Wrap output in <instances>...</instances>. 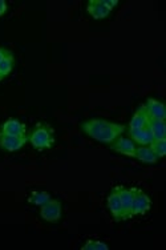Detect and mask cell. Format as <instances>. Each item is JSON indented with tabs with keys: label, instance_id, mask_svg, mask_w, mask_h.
Wrapping results in <instances>:
<instances>
[{
	"label": "cell",
	"instance_id": "4fadbf2b",
	"mask_svg": "<svg viewBox=\"0 0 166 250\" xmlns=\"http://www.w3.org/2000/svg\"><path fill=\"white\" fill-rule=\"evenodd\" d=\"M129 139H132L136 144L138 145H150L153 141L152 133L146 126L144 128H137V129H129Z\"/></svg>",
	"mask_w": 166,
	"mask_h": 250
},
{
	"label": "cell",
	"instance_id": "ac0fdd59",
	"mask_svg": "<svg viewBox=\"0 0 166 250\" xmlns=\"http://www.w3.org/2000/svg\"><path fill=\"white\" fill-rule=\"evenodd\" d=\"M149 146H150L153 152L157 154L158 159H162L166 154V139L153 140Z\"/></svg>",
	"mask_w": 166,
	"mask_h": 250
},
{
	"label": "cell",
	"instance_id": "30bf717a",
	"mask_svg": "<svg viewBox=\"0 0 166 250\" xmlns=\"http://www.w3.org/2000/svg\"><path fill=\"white\" fill-rule=\"evenodd\" d=\"M86 12L96 20H103L105 18H108L112 11L109 8H106L101 0H90L88 1L86 5Z\"/></svg>",
	"mask_w": 166,
	"mask_h": 250
},
{
	"label": "cell",
	"instance_id": "277c9868",
	"mask_svg": "<svg viewBox=\"0 0 166 250\" xmlns=\"http://www.w3.org/2000/svg\"><path fill=\"white\" fill-rule=\"evenodd\" d=\"M27 143H28V136H11L0 132V149L7 150V152H16L25 146Z\"/></svg>",
	"mask_w": 166,
	"mask_h": 250
},
{
	"label": "cell",
	"instance_id": "3957f363",
	"mask_svg": "<svg viewBox=\"0 0 166 250\" xmlns=\"http://www.w3.org/2000/svg\"><path fill=\"white\" fill-rule=\"evenodd\" d=\"M62 214V202L55 198H51L49 201L45 202L44 205L40 207V217L44 221L56 224L60 221Z\"/></svg>",
	"mask_w": 166,
	"mask_h": 250
},
{
	"label": "cell",
	"instance_id": "52a82bcc",
	"mask_svg": "<svg viewBox=\"0 0 166 250\" xmlns=\"http://www.w3.org/2000/svg\"><path fill=\"white\" fill-rule=\"evenodd\" d=\"M109 148L112 150H114V152H117V153L126 156V157H134L137 144L132 139H129V137L120 136L119 139L109 145Z\"/></svg>",
	"mask_w": 166,
	"mask_h": 250
},
{
	"label": "cell",
	"instance_id": "7a4b0ae2",
	"mask_svg": "<svg viewBox=\"0 0 166 250\" xmlns=\"http://www.w3.org/2000/svg\"><path fill=\"white\" fill-rule=\"evenodd\" d=\"M28 141L31 143L35 149L38 150H45L51 149L55 144V135H53V129L47 124H42L39 123L36 126L33 128L31 135L28 136Z\"/></svg>",
	"mask_w": 166,
	"mask_h": 250
},
{
	"label": "cell",
	"instance_id": "7c38bea8",
	"mask_svg": "<svg viewBox=\"0 0 166 250\" xmlns=\"http://www.w3.org/2000/svg\"><path fill=\"white\" fill-rule=\"evenodd\" d=\"M149 115H147L146 108H145V104L140 105L137 108V111L134 112L132 120L129 121V129H137V128H144L146 126L147 123H149Z\"/></svg>",
	"mask_w": 166,
	"mask_h": 250
},
{
	"label": "cell",
	"instance_id": "9a60e30c",
	"mask_svg": "<svg viewBox=\"0 0 166 250\" xmlns=\"http://www.w3.org/2000/svg\"><path fill=\"white\" fill-rule=\"evenodd\" d=\"M147 128L152 133L153 140L166 139V124L165 120H156V119H150L147 123Z\"/></svg>",
	"mask_w": 166,
	"mask_h": 250
},
{
	"label": "cell",
	"instance_id": "6da1fadb",
	"mask_svg": "<svg viewBox=\"0 0 166 250\" xmlns=\"http://www.w3.org/2000/svg\"><path fill=\"white\" fill-rule=\"evenodd\" d=\"M81 130L88 137L96 140L103 144L110 145L113 141L119 139L120 136L126 130V126L117 123L104 120V119H92L80 125Z\"/></svg>",
	"mask_w": 166,
	"mask_h": 250
},
{
	"label": "cell",
	"instance_id": "7402d4cb",
	"mask_svg": "<svg viewBox=\"0 0 166 250\" xmlns=\"http://www.w3.org/2000/svg\"><path fill=\"white\" fill-rule=\"evenodd\" d=\"M10 52V51H8V49H5V48H0V62H1V59L4 58L5 55H7V53Z\"/></svg>",
	"mask_w": 166,
	"mask_h": 250
},
{
	"label": "cell",
	"instance_id": "ffe728a7",
	"mask_svg": "<svg viewBox=\"0 0 166 250\" xmlns=\"http://www.w3.org/2000/svg\"><path fill=\"white\" fill-rule=\"evenodd\" d=\"M101 1H103V4H104L106 8H109L110 11L113 10L114 7L119 4V1H117V0H101Z\"/></svg>",
	"mask_w": 166,
	"mask_h": 250
},
{
	"label": "cell",
	"instance_id": "5bb4252c",
	"mask_svg": "<svg viewBox=\"0 0 166 250\" xmlns=\"http://www.w3.org/2000/svg\"><path fill=\"white\" fill-rule=\"evenodd\" d=\"M134 159H137L138 161L145 164H156L160 160L149 145H140V146H137Z\"/></svg>",
	"mask_w": 166,
	"mask_h": 250
},
{
	"label": "cell",
	"instance_id": "ba28073f",
	"mask_svg": "<svg viewBox=\"0 0 166 250\" xmlns=\"http://www.w3.org/2000/svg\"><path fill=\"white\" fill-rule=\"evenodd\" d=\"M106 205H108V209H109L110 214L114 218V221H123V204H121V198H120L117 187L109 193V196L106 198Z\"/></svg>",
	"mask_w": 166,
	"mask_h": 250
},
{
	"label": "cell",
	"instance_id": "603a6c76",
	"mask_svg": "<svg viewBox=\"0 0 166 250\" xmlns=\"http://www.w3.org/2000/svg\"><path fill=\"white\" fill-rule=\"evenodd\" d=\"M1 80H3V79H1V77H0V82H1Z\"/></svg>",
	"mask_w": 166,
	"mask_h": 250
},
{
	"label": "cell",
	"instance_id": "44dd1931",
	"mask_svg": "<svg viewBox=\"0 0 166 250\" xmlns=\"http://www.w3.org/2000/svg\"><path fill=\"white\" fill-rule=\"evenodd\" d=\"M7 11H8V4H7V1H5V0H0V18H3Z\"/></svg>",
	"mask_w": 166,
	"mask_h": 250
},
{
	"label": "cell",
	"instance_id": "8fae6325",
	"mask_svg": "<svg viewBox=\"0 0 166 250\" xmlns=\"http://www.w3.org/2000/svg\"><path fill=\"white\" fill-rule=\"evenodd\" d=\"M145 108H146L149 119H156V120H165L166 119L165 106L161 101L156 100V99H147Z\"/></svg>",
	"mask_w": 166,
	"mask_h": 250
},
{
	"label": "cell",
	"instance_id": "8992f818",
	"mask_svg": "<svg viewBox=\"0 0 166 250\" xmlns=\"http://www.w3.org/2000/svg\"><path fill=\"white\" fill-rule=\"evenodd\" d=\"M152 201L146 193H144L141 189H134V200H133V217L144 216L150 210Z\"/></svg>",
	"mask_w": 166,
	"mask_h": 250
},
{
	"label": "cell",
	"instance_id": "e0dca14e",
	"mask_svg": "<svg viewBox=\"0 0 166 250\" xmlns=\"http://www.w3.org/2000/svg\"><path fill=\"white\" fill-rule=\"evenodd\" d=\"M51 200V196H49V193L43 192V190H35V192L31 193V196H29L28 201L33 205H38V207H42L44 205L45 202H48Z\"/></svg>",
	"mask_w": 166,
	"mask_h": 250
},
{
	"label": "cell",
	"instance_id": "9c48e42d",
	"mask_svg": "<svg viewBox=\"0 0 166 250\" xmlns=\"http://www.w3.org/2000/svg\"><path fill=\"white\" fill-rule=\"evenodd\" d=\"M25 124H23L21 121L18 119H8L1 124L0 132L4 133V135H11V136H24L25 135Z\"/></svg>",
	"mask_w": 166,
	"mask_h": 250
},
{
	"label": "cell",
	"instance_id": "d6986e66",
	"mask_svg": "<svg viewBox=\"0 0 166 250\" xmlns=\"http://www.w3.org/2000/svg\"><path fill=\"white\" fill-rule=\"evenodd\" d=\"M83 250H108L109 246L106 245L105 242L99 240H88L85 242V245L81 248Z\"/></svg>",
	"mask_w": 166,
	"mask_h": 250
},
{
	"label": "cell",
	"instance_id": "2e32d148",
	"mask_svg": "<svg viewBox=\"0 0 166 250\" xmlns=\"http://www.w3.org/2000/svg\"><path fill=\"white\" fill-rule=\"evenodd\" d=\"M15 67V58L12 52H8L5 55L4 58L1 59V62H0V77L1 79H4L12 72V69Z\"/></svg>",
	"mask_w": 166,
	"mask_h": 250
},
{
	"label": "cell",
	"instance_id": "5b68a950",
	"mask_svg": "<svg viewBox=\"0 0 166 250\" xmlns=\"http://www.w3.org/2000/svg\"><path fill=\"white\" fill-rule=\"evenodd\" d=\"M134 189L136 188L117 187L121 204H123V221L133 217V200H134Z\"/></svg>",
	"mask_w": 166,
	"mask_h": 250
}]
</instances>
